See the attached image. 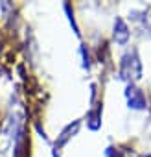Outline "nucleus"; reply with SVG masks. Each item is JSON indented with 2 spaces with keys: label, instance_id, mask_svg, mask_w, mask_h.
Here are the masks:
<instances>
[{
  "label": "nucleus",
  "instance_id": "nucleus-4",
  "mask_svg": "<svg viewBox=\"0 0 151 157\" xmlns=\"http://www.w3.org/2000/svg\"><path fill=\"white\" fill-rule=\"evenodd\" d=\"M79 124H81L79 120H76L74 124H68V126L61 131V135H59V137H57V140H55V150H57V148H63V146H64V144H66V142L76 135V133H78Z\"/></svg>",
  "mask_w": 151,
  "mask_h": 157
},
{
  "label": "nucleus",
  "instance_id": "nucleus-5",
  "mask_svg": "<svg viewBox=\"0 0 151 157\" xmlns=\"http://www.w3.org/2000/svg\"><path fill=\"white\" fill-rule=\"evenodd\" d=\"M87 126L92 131L100 129V126H101V105H96L92 111H89V115H87Z\"/></svg>",
  "mask_w": 151,
  "mask_h": 157
},
{
  "label": "nucleus",
  "instance_id": "nucleus-1",
  "mask_svg": "<svg viewBox=\"0 0 151 157\" xmlns=\"http://www.w3.org/2000/svg\"><path fill=\"white\" fill-rule=\"evenodd\" d=\"M120 78L129 82V85L131 83L134 85V82H138L142 78V61H140L136 50L123 54V57L120 61Z\"/></svg>",
  "mask_w": 151,
  "mask_h": 157
},
{
  "label": "nucleus",
  "instance_id": "nucleus-2",
  "mask_svg": "<svg viewBox=\"0 0 151 157\" xmlns=\"http://www.w3.org/2000/svg\"><path fill=\"white\" fill-rule=\"evenodd\" d=\"M125 100H127V105L131 109H136V111H142L147 107V98L145 94L142 93V89H138L136 85H127L125 87Z\"/></svg>",
  "mask_w": 151,
  "mask_h": 157
},
{
  "label": "nucleus",
  "instance_id": "nucleus-6",
  "mask_svg": "<svg viewBox=\"0 0 151 157\" xmlns=\"http://www.w3.org/2000/svg\"><path fill=\"white\" fill-rule=\"evenodd\" d=\"M105 157H120V151H118L116 148H111V146H109V148L105 150Z\"/></svg>",
  "mask_w": 151,
  "mask_h": 157
},
{
  "label": "nucleus",
  "instance_id": "nucleus-3",
  "mask_svg": "<svg viewBox=\"0 0 151 157\" xmlns=\"http://www.w3.org/2000/svg\"><path fill=\"white\" fill-rule=\"evenodd\" d=\"M129 35H131V32H129L125 21H123L122 17H116V19H114V26H112V37H114V41L123 46V44H127Z\"/></svg>",
  "mask_w": 151,
  "mask_h": 157
},
{
  "label": "nucleus",
  "instance_id": "nucleus-7",
  "mask_svg": "<svg viewBox=\"0 0 151 157\" xmlns=\"http://www.w3.org/2000/svg\"><path fill=\"white\" fill-rule=\"evenodd\" d=\"M140 157H151V153H144V155H140Z\"/></svg>",
  "mask_w": 151,
  "mask_h": 157
}]
</instances>
